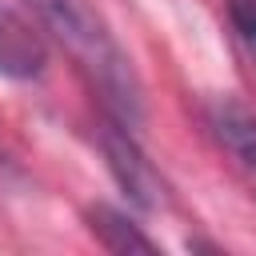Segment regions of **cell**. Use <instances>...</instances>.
Listing matches in <instances>:
<instances>
[{
    "label": "cell",
    "instance_id": "1",
    "mask_svg": "<svg viewBox=\"0 0 256 256\" xmlns=\"http://www.w3.org/2000/svg\"><path fill=\"white\" fill-rule=\"evenodd\" d=\"M40 28L52 32V40L76 60L84 80L100 92L104 108L112 112L116 124L140 128L144 120V88L140 76L112 36L108 20L92 8V0H32Z\"/></svg>",
    "mask_w": 256,
    "mask_h": 256
},
{
    "label": "cell",
    "instance_id": "2",
    "mask_svg": "<svg viewBox=\"0 0 256 256\" xmlns=\"http://www.w3.org/2000/svg\"><path fill=\"white\" fill-rule=\"evenodd\" d=\"M100 152L108 160V172L112 180L120 184V192L140 208V212H160L168 208V184L164 176L152 168V160L144 156V148L136 144L132 128L124 124H104L100 128Z\"/></svg>",
    "mask_w": 256,
    "mask_h": 256
},
{
    "label": "cell",
    "instance_id": "3",
    "mask_svg": "<svg viewBox=\"0 0 256 256\" xmlns=\"http://www.w3.org/2000/svg\"><path fill=\"white\" fill-rule=\"evenodd\" d=\"M48 64V44L32 20L0 4V80H36Z\"/></svg>",
    "mask_w": 256,
    "mask_h": 256
},
{
    "label": "cell",
    "instance_id": "4",
    "mask_svg": "<svg viewBox=\"0 0 256 256\" xmlns=\"http://www.w3.org/2000/svg\"><path fill=\"white\" fill-rule=\"evenodd\" d=\"M208 128L220 140V148L256 180V112H248L240 100L220 96L208 104Z\"/></svg>",
    "mask_w": 256,
    "mask_h": 256
},
{
    "label": "cell",
    "instance_id": "5",
    "mask_svg": "<svg viewBox=\"0 0 256 256\" xmlns=\"http://www.w3.org/2000/svg\"><path fill=\"white\" fill-rule=\"evenodd\" d=\"M92 236L108 248V252H156V240L144 236L136 228V220H128L120 208H108V204H92L84 212Z\"/></svg>",
    "mask_w": 256,
    "mask_h": 256
},
{
    "label": "cell",
    "instance_id": "6",
    "mask_svg": "<svg viewBox=\"0 0 256 256\" xmlns=\"http://www.w3.org/2000/svg\"><path fill=\"white\" fill-rule=\"evenodd\" d=\"M228 20H232V32L244 44L248 60L256 64V0H228Z\"/></svg>",
    "mask_w": 256,
    "mask_h": 256
},
{
    "label": "cell",
    "instance_id": "7",
    "mask_svg": "<svg viewBox=\"0 0 256 256\" xmlns=\"http://www.w3.org/2000/svg\"><path fill=\"white\" fill-rule=\"evenodd\" d=\"M0 164H4V156H0Z\"/></svg>",
    "mask_w": 256,
    "mask_h": 256
}]
</instances>
